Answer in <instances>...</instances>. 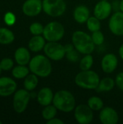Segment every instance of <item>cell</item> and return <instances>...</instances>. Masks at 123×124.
Returning <instances> with one entry per match:
<instances>
[{
  "label": "cell",
  "instance_id": "cell-35",
  "mask_svg": "<svg viewBox=\"0 0 123 124\" xmlns=\"http://www.w3.org/2000/svg\"><path fill=\"white\" fill-rule=\"evenodd\" d=\"M119 54H120V57L123 60V44L120 46V47L119 49Z\"/></svg>",
  "mask_w": 123,
  "mask_h": 124
},
{
  "label": "cell",
  "instance_id": "cell-2",
  "mask_svg": "<svg viewBox=\"0 0 123 124\" xmlns=\"http://www.w3.org/2000/svg\"><path fill=\"white\" fill-rule=\"evenodd\" d=\"M72 42L75 48L83 54H91L95 49V44L91 36L82 31H76L72 33Z\"/></svg>",
  "mask_w": 123,
  "mask_h": 124
},
{
  "label": "cell",
  "instance_id": "cell-6",
  "mask_svg": "<svg viewBox=\"0 0 123 124\" xmlns=\"http://www.w3.org/2000/svg\"><path fill=\"white\" fill-rule=\"evenodd\" d=\"M42 6L43 12L53 17L62 15L67 8L64 0H43Z\"/></svg>",
  "mask_w": 123,
  "mask_h": 124
},
{
  "label": "cell",
  "instance_id": "cell-15",
  "mask_svg": "<svg viewBox=\"0 0 123 124\" xmlns=\"http://www.w3.org/2000/svg\"><path fill=\"white\" fill-rule=\"evenodd\" d=\"M118 65V60L117 56L113 53H109L105 54L101 62L102 70L106 73H113Z\"/></svg>",
  "mask_w": 123,
  "mask_h": 124
},
{
  "label": "cell",
  "instance_id": "cell-24",
  "mask_svg": "<svg viewBox=\"0 0 123 124\" xmlns=\"http://www.w3.org/2000/svg\"><path fill=\"white\" fill-rule=\"evenodd\" d=\"M30 72L29 68H27L25 65H18L13 68L12 70V75L14 78L17 79H22L25 78Z\"/></svg>",
  "mask_w": 123,
  "mask_h": 124
},
{
  "label": "cell",
  "instance_id": "cell-5",
  "mask_svg": "<svg viewBox=\"0 0 123 124\" xmlns=\"http://www.w3.org/2000/svg\"><path fill=\"white\" fill-rule=\"evenodd\" d=\"M65 35V28L62 23L52 21L44 26L43 36L47 41H59Z\"/></svg>",
  "mask_w": 123,
  "mask_h": 124
},
{
  "label": "cell",
  "instance_id": "cell-34",
  "mask_svg": "<svg viewBox=\"0 0 123 124\" xmlns=\"http://www.w3.org/2000/svg\"><path fill=\"white\" fill-rule=\"evenodd\" d=\"M46 124H64V122L59 119V118H54L51 120H49L46 121Z\"/></svg>",
  "mask_w": 123,
  "mask_h": 124
},
{
  "label": "cell",
  "instance_id": "cell-8",
  "mask_svg": "<svg viewBox=\"0 0 123 124\" xmlns=\"http://www.w3.org/2000/svg\"><path fill=\"white\" fill-rule=\"evenodd\" d=\"M31 96L29 91L24 89H19L14 93L13 96V108L17 113H23L29 103Z\"/></svg>",
  "mask_w": 123,
  "mask_h": 124
},
{
  "label": "cell",
  "instance_id": "cell-31",
  "mask_svg": "<svg viewBox=\"0 0 123 124\" xmlns=\"http://www.w3.org/2000/svg\"><path fill=\"white\" fill-rule=\"evenodd\" d=\"M0 66L2 70H9L14 66V62L11 58H4L0 62Z\"/></svg>",
  "mask_w": 123,
  "mask_h": 124
},
{
  "label": "cell",
  "instance_id": "cell-39",
  "mask_svg": "<svg viewBox=\"0 0 123 124\" xmlns=\"http://www.w3.org/2000/svg\"><path fill=\"white\" fill-rule=\"evenodd\" d=\"M101 1H108V0H101Z\"/></svg>",
  "mask_w": 123,
  "mask_h": 124
},
{
  "label": "cell",
  "instance_id": "cell-37",
  "mask_svg": "<svg viewBox=\"0 0 123 124\" xmlns=\"http://www.w3.org/2000/svg\"><path fill=\"white\" fill-rule=\"evenodd\" d=\"M1 70H2V69L1 68V66H0V74H1Z\"/></svg>",
  "mask_w": 123,
  "mask_h": 124
},
{
  "label": "cell",
  "instance_id": "cell-22",
  "mask_svg": "<svg viewBox=\"0 0 123 124\" xmlns=\"http://www.w3.org/2000/svg\"><path fill=\"white\" fill-rule=\"evenodd\" d=\"M65 51H66V57L67 59L72 62H76L80 60V55L79 52L75 48L73 44H66L65 46Z\"/></svg>",
  "mask_w": 123,
  "mask_h": 124
},
{
  "label": "cell",
  "instance_id": "cell-10",
  "mask_svg": "<svg viewBox=\"0 0 123 124\" xmlns=\"http://www.w3.org/2000/svg\"><path fill=\"white\" fill-rule=\"evenodd\" d=\"M109 28L111 32L118 36H123V12H115L109 21Z\"/></svg>",
  "mask_w": 123,
  "mask_h": 124
},
{
  "label": "cell",
  "instance_id": "cell-26",
  "mask_svg": "<svg viewBox=\"0 0 123 124\" xmlns=\"http://www.w3.org/2000/svg\"><path fill=\"white\" fill-rule=\"evenodd\" d=\"M88 105L91 110L94 111H98L101 110L104 108V102L100 97L93 96L88 100Z\"/></svg>",
  "mask_w": 123,
  "mask_h": 124
},
{
  "label": "cell",
  "instance_id": "cell-27",
  "mask_svg": "<svg viewBox=\"0 0 123 124\" xmlns=\"http://www.w3.org/2000/svg\"><path fill=\"white\" fill-rule=\"evenodd\" d=\"M86 26L89 31L95 32L97 31H100L101 28V23L100 20L98 19L96 17H89L88 20L86 21Z\"/></svg>",
  "mask_w": 123,
  "mask_h": 124
},
{
  "label": "cell",
  "instance_id": "cell-23",
  "mask_svg": "<svg viewBox=\"0 0 123 124\" xmlns=\"http://www.w3.org/2000/svg\"><path fill=\"white\" fill-rule=\"evenodd\" d=\"M38 84V76L34 73H32V74H28L25 78L23 85H24V88L26 90L31 92L36 88Z\"/></svg>",
  "mask_w": 123,
  "mask_h": 124
},
{
  "label": "cell",
  "instance_id": "cell-18",
  "mask_svg": "<svg viewBox=\"0 0 123 124\" xmlns=\"http://www.w3.org/2000/svg\"><path fill=\"white\" fill-rule=\"evenodd\" d=\"M90 17V11L85 5L76 7L73 12V17L78 23H85Z\"/></svg>",
  "mask_w": 123,
  "mask_h": 124
},
{
  "label": "cell",
  "instance_id": "cell-11",
  "mask_svg": "<svg viewBox=\"0 0 123 124\" xmlns=\"http://www.w3.org/2000/svg\"><path fill=\"white\" fill-rule=\"evenodd\" d=\"M22 12L28 17L38 15L43 10L41 0H26L22 7Z\"/></svg>",
  "mask_w": 123,
  "mask_h": 124
},
{
  "label": "cell",
  "instance_id": "cell-32",
  "mask_svg": "<svg viewBox=\"0 0 123 124\" xmlns=\"http://www.w3.org/2000/svg\"><path fill=\"white\" fill-rule=\"evenodd\" d=\"M4 20L7 25H13L16 22V17L13 12H7L4 16Z\"/></svg>",
  "mask_w": 123,
  "mask_h": 124
},
{
  "label": "cell",
  "instance_id": "cell-14",
  "mask_svg": "<svg viewBox=\"0 0 123 124\" xmlns=\"http://www.w3.org/2000/svg\"><path fill=\"white\" fill-rule=\"evenodd\" d=\"M99 120L103 124H116L119 121V116L114 108L105 107L100 111Z\"/></svg>",
  "mask_w": 123,
  "mask_h": 124
},
{
  "label": "cell",
  "instance_id": "cell-13",
  "mask_svg": "<svg viewBox=\"0 0 123 124\" xmlns=\"http://www.w3.org/2000/svg\"><path fill=\"white\" fill-rule=\"evenodd\" d=\"M112 11V6L108 1H99L94 7V16L100 20L107 19Z\"/></svg>",
  "mask_w": 123,
  "mask_h": 124
},
{
  "label": "cell",
  "instance_id": "cell-7",
  "mask_svg": "<svg viewBox=\"0 0 123 124\" xmlns=\"http://www.w3.org/2000/svg\"><path fill=\"white\" fill-rule=\"evenodd\" d=\"M43 52L47 57L54 61L62 60L66 54L65 46L58 43V41H48V43H46Z\"/></svg>",
  "mask_w": 123,
  "mask_h": 124
},
{
  "label": "cell",
  "instance_id": "cell-12",
  "mask_svg": "<svg viewBox=\"0 0 123 124\" xmlns=\"http://www.w3.org/2000/svg\"><path fill=\"white\" fill-rule=\"evenodd\" d=\"M17 84L11 78H0V97H7L16 92Z\"/></svg>",
  "mask_w": 123,
  "mask_h": 124
},
{
  "label": "cell",
  "instance_id": "cell-28",
  "mask_svg": "<svg viewBox=\"0 0 123 124\" xmlns=\"http://www.w3.org/2000/svg\"><path fill=\"white\" fill-rule=\"evenodd\" d=\"M94 64V57L91 54H85V56L80 60V68L81 70H90Z\"/></svg>",
  "mask_w": 123,
  "mask_h": 124
},
{
  "label": "cell",
  "instance_id": "cell-16",
  "mask_svg": "<svg viewBox=\"0 0 123 124\" xmlns=\"http://www.w3.org/2000/svg\"><path fill=\"white\" fill-rule=\"evenodd\" d=\"M54 94L52 90L49 87H43L41 89L39 90L38 93L37 94V101L38 102L45 107L49 105H51V103L53 102L54 99Z\"/></svg>",
  "mask_w": 123,
  "mask_h": 124
},
{
  "label": "cell",
  "instance_id": "cell-20",
  "mask_svg": "<svg viewBox=\"0 0 123 124\" xmlns=\"http://www.w3.org/2000/svg\"><path fill=\"white\" fill-rule=\"evenodd\" d=\"M115 81L109 77H106L100 80L98 87L96 89L97 92H109L112 90L115 86Z\"/></svg>",
  "mask_w": 123,
  "mask_h": 124
},
{
  "label": "cell",
  "instance_id": "cell-38",
  "mask_svg": "<svg viewBox=\"0 0 123 124\" xmlns=\"http://www.w3.org/2000/svg\"><path fill=\"white\" fill-rule=\"evenodd\" d=\"M2 124V121H0V124Z\"/></svg>",
  "mask_w": 123,
  "mask_h": 124
},
{
  "label": "cell",
  "instance_id": "cell-25",
  "mask_svg": "<svg viewBox=\"0 0 123 124\" xmlns=\"http://www.w3.org/2000/svg\"><path fill=\"white\" fill-rule=\"evenodd\" d=\"M57 113V108L53 105H49L47 106H45V108L42 110V117L44 120L46 121L49 120H51L54 118H55Z\"/></svg>",
  "mask_w": 123,
  "mask_h": 124
},
{
  "label": "cell",
  "instance_id": "cell-30",
  "mask_svg": "<svg viewBox=\"0 0 123 124\" xmlns=\"http://www.w3.org/2000/svg\"><path fill=\"white\" fill-rule=\"evenodd\" d=\"M91 38L95 45H101L104 41V36L100 31L93 32Z\"/></svg>",
  "mask_w": 123,
  "mask_h": 124
},
{
  "label": "cell",
  "instance_id": "cell-19",
  "mask_svg": "<svg viewBox=\"0 0 123 124\" xmlns=\"http://www.w3.org/2000/svg\"><path fill=\"white\" fill-rule=\"evenodd\" d=\"M46 44V39L41 35L33 36L28 42V48L33 52H38L43 49Z\"/></svg>",
  "mask_w": 123,
  "mask_h": 124
},
{
  "label": "cell",
  "instance_id": "cell-21",
  "mask_svg": "<svg viewBox=\"0 0 123 124\" xmlns=\"http://www.w3.org/2000/svg\"><path fill=\"white\" fill-rule=\"evenodd\" d=\"M14 40V35L12 31L7 28H0V44H10Z\"/></svg>",
  "mask_w": 123,
  "mask_h": 124
},
{
  "label": "cell",
  "instance_id": "cell-1",
  "mask_svg": "<svg viewBox=\"0 0 123 124\" xmlns=\"http://www.w3.org/2000/svg\"><path fill=\"white\" fill-rule=\"evenodd\" d=\"M28 65L30 71L38 77H48L52 71L50 59L45 55L38 54L33 57Z\"/></svg>",
  "mask_w": 123,
  "mask_h": 124
},
{
  "label": "cell",
  "instance_id": "cell-17",
  "mask_svg": "<svg viewBox=\"0 0 123 124\" xmlns=\"http://www.w3.org/2000/svg\"><path fill=\"white\" fill-rule=\"evenodd\" d=\"M14 60L17 65H26L29 64L31 60L29 50L23 46L17 48L14 52Z\"/></svg>",
  "mask_w": 123,
  "mask_h": 124
},
{
  "label": "cell",
  "instance_id": "cell-4",
  "mask_svg": "<svg viewBox=\"0 0 123 124\" xmlns=\"http://www.w3.org/2000/svg\"><path fill=\"white\" fill-rule=\"evenodd\" d=\"M100 82L99 76L94 70H81L75 78V84L84 89H96Z\"/></svg>",
  "mask_w": 123,
  "mask_h": 124
},
{
  "label": "cell",
  "instance_id": "cell-29",
  "mask_svg": "<svg viewBox=\"0 0 123 124\" xmlns=\"http://www.w3.org/2000/svg\"><path fill=\"white\" fill-rule=\"evenodd\" d=\"M43 29H44V27L43 26V25L41 23H37V22L32 23L29 28L30 33L33 34V36H38V35L43 34Z\"/></svg>",
  "mask_w": 123,
  "mask_h": 124
},
{
  "label": "cell",
  "instance_id": "cell-3",
  "mask_svg": "<svg viewBox=\"0 0 123 124\" xmlns=\"http://www.w3.org/2000/svg\"><path fill=\"white\" fill-rule=\"evenodd\" d=\"M52 103L57 110L64 113H70L75 110L76 102L75 97L70 92L59 90L54 95Z\"/></svg>",
  "mask_w": 123,
  "mask_h": 124
},
{
  "label": "cell",
  "instance_id": "cell-36",
  "mask_svg": "<svg viewBox=\"0 0 123 124\" xmlns=\"http://www.w3.org/2000/svg\"><path fill=\"white\" fill-rule=\"evenodd\" d=\"M120 10L123 12V0L120 1Z\"/></svg>",
  "mask_w": 123,
  "mask_h": 124
},
{
  "label": "cell",
  "instance_id": "cell-33",
  "mask_svg": "<svg viewBox=\"0 0 123 124\" xmlns=\"http://www.w3.org/2000/svg\"><path fill=\"white\" fill-rule=\"evenodd\" d=\"M115 84L123 92V72L118 73L115 78Z\"/></svg>",
  "mask_w": 123,
  "mask_h": 124
},
{
  "label": "cell",
  "instance_id": "cell-9",
  "mask_svg": "<svg viewBox=\"0 0 123 124\" xmlns=\"http://www.w3.org/2000/svg\"><path fill=\"white\" fill-rule=\"evenodd\" d=\"M93 111L88 105H79L75 108L74 117L80 124H89L94 119Z\"/></svg>",
  "mask_w": 123,
  "mask_h": 124
}]
</instances>
